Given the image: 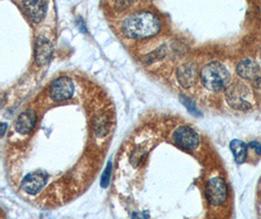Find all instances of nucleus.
Returning <instances> with one entry per match:
<instances>
[{"mask_svg":"<svg viewBox=\"0 0 261 219\" xmlns=\"http://www.w3.org/2000/svg\"><path fill=\"white\" fill-rule=\"evenodd\" d=\"M161 29L159 19L149 12L131 15L121 23L123 35L133 39H144L156 35Z\"/></svg>","mask_w":261,"mask_h":219,"instance_id":"1","label":"nucleus"},{"mask_svg":"<svg viewBox=\"0 0 261 219\" xmlns=\"http://www.w3.org/2000/svg\"><path fill=\"white\" fill-rule=\"evenodd\" d=\"M202 85L210 91L218 92L229 85L231 75L223 65L213 61L203 67L201 71Z\"/></svg>","mask_w":261,"mask_h":219,"instance_id":"2","label":"nucleus"},{"mask_svg":"<svg viewBox=\"0 0 261 219\" xmlns=\"http://www.w3.org/2000/svg\"><path fill=\"white\" fill-rule=\"evenodd\" d=\"M227 103L238 110H247L251 107V92L249 87L241 82L234 83L226 91Z\"/></svg>","mask_w":261,"mask_h":219,"instance_id":"3","label":"nucleus"},{"mask_svg":"<svg viewBox=\"0 0 261 219\" xmlns=\"http://www.w3.org/2000/svg\"><path fill=\"white\" fill-rule=\"evenodd\" d=\"M73 92V82L67 76H62L53 81L49 89V95L55 102H64L71 99Z\"/></svg>","mask_w":261,"mask_h":219,"instance_id":"4","label":"nucleus"},{"mask_svg":"<svg viewBox=\"0 0 261 219\" xmlns=\"http://www.w3.org/2000/svg\"><path fill=\"white\" fill-rule=\"evenodd\" d=\"M173 141L184 149L195 150L200 144L198 134L189 126H180L172 136Z\"/></svg>","mask_w":261,"mask_h":219,"instance_id":"5","label":"nucleus"},{"mask_svg":"<svg viewBox=\"0 0 261 219\" xmlns=\"http://www.w3.org/2000/svg\"><path fill=\"white\" fill-rule=\"evenodd\" d=\"M205 197L214 206H219L224 203L227 198L225 181L221 177H214L210 179L205 187Z\"/></svg>","mask_w":261,"mask_h":219,"instance_id":"6","label":"nucleus"},{"mask_svg":"<svg viewBox=\"0 0 261 219\" xmlns=\"http://www.w3.org/2000/svg\"><path fill=\"white\" fill-rule=\"evenodd\" d=\"M47 183V174L42 172L28 174L22 181V189L29 195H36Z\"/></svg>","mask_w":261,"mask_h":219,"instance_id":"7","label":"nucleus"},{"mask_svg":"<svg viewBox=\"0 0 261 219\" xmlns=\"http://www.w3.org/2000/svg\"><path fill=\"white\" fill-rule=\"evenodd\" d=\"M24 9L34 23H39L45 17L47 3L45 0H24Z\"/></svg>","mask_w":261,"mask_h":219,"instance_id":"8","label":"nucleus"},{"mask_svg":"<svg viewBox=\"0 0 261 219\" xmlns=\"http://www.w3.org/2000/svg\"><path fill=\"white\" fill-rule=\"evenodd\" d=\"M177 79L183 88L194 86L198 78V69L194 62H186L177 70Z\"/></svg>","mask_w":261,"mask_h":219,"instance_id":"9","label":"nucleus"},{"mask_svg":"<svg viewBox=\"0 0 261 219\" xmlns=\"http://www.w3.org/2000/svg\"><path fill=\"white\" fill-rule=\"evenodd\" d=\"M53 55V45L46 37H38L35 46V58L39 66L46 65Z\"/></svg>","mask_w":261,"mask_h":219,"instance_id":"10","label":"nucleus"},{"mask_svg":"<svg viewBox=\"0 0 261 219\" xmlns=\"http://www.w3.org/2000/svg\"><path fill=\"white\" fill-rule=\"evenodd\" d=\"M36 112L32 109L22 112L15 122V130L21 135L29 134L36 125Z\"/></svg>","mask_w":261,"mask_h":219,"instance_id":"11","label":"nucleus"},{"mask_svg":"<svg viewBox=\"0 0 261 219\" xmlns=\"http://www.w3.org/2000/svg\"><path fill=\"white\" fill-rule=\"evenodd\" d=\"M238 74L247 80H255L259 77L260 67L251 59H245L237 66Z\"/></svg>","mask_w":261,"mask_h":219,"instance_id":"12","label":"nucleus"},{"mask_svg":"<svg viewBox=\"0 0 261 219\" xmlns=\"http://www.w3.org/2000/svg\"><path fill=\"white\" fill-rule=\"evenodd\" d=\"M230 148L232 150L235 160L238 164H243L246 161L248 154V146L240 139H234L230 143Z\"/></svg>","mask_w":261,"mask_h":219,"instance_id":"13","label":"nucleus"},{"mask_svg":"<svg viewBox=\"0 0 261 219\" xmlns=\"http://www.w3.org/2000/svg\"><path fill=\"white\" fill-rule=\"evenodd\" d=\"M96 135L100 138L107 136L110 130V121L107 115H100L96 118L94 124Z\"/></svg>","mask_w":261,"mask_h":219,"instance_id":"14","label":"nucleus"},{"mask_svg":"<svg viewBox=\"0 0 261 219\" xmlns=\"http://www.w3.org/2000/svg\"><path fill=\"white\" fill-rule=\"evenodd\" d=\"M111 173H112V163H108L107 167L102 174L101 177V186L103 188H107L108 185L110 184V178H111Z\"/></svg>","mask_w":261,"mask_h":219,"instance_id":"15","label":"nucleus"},{"mask_svg":"<svg viewBox=\"0 0 261 219\" xmlns=\"http://www.w3.org/2000/svg\"><path fill=\"white\" fill-rule=\"evenodd\" d=\"M181 100H182L183 104L188 108V110L190 111L191 113H193V114H200L198 109H197V107L194 105L193 102L191 100L186 99V98H181Z\"/></svg>","mask_w":261,"mask_h":219,"instance_id":"16","label":"nucleus"},{"mask_svg":"<svg viewBox=\"0 0 261 219\" xmlns=\"http://www.w3.org/2000/svg\"><path fill=\"white\" fill-rule=\"evenodd\" d=\"M252 89H253V92L255 93L256 98L261 102V77H258L255 80H253Z\"/></svg>","mask_w":261,"mask_h":219,"instance_id":"17","label":"nucleus"},{"mask_svg":"<svg viewBox=\"0 0 261 219\" xmlns=\"http://www.w3.org/2000/svg\"><path fill=\"white\" fill-rule=\"evenodd\" d=\"M248 149L253 150L257 156H260L261 155V144L256 142V141H252V142L249 143Z\"/></svg>","mask_w":261,"mask_h":219,"instance_id":"18","label":"nucleus"},{"mask_svg":"<svg viewBox=\"0 0 261 219\" xmlns=\"http://www.w3.org/2000/svg\"><path fill=\"white\" fill-rule=\"evenodd\" d=\"M1 126H2V132H1V133H2V136H3L4 133H5V127H6V126H5V124H2Z\"/></svg>","mask_w":261,"mask_h":219,"instance_id":"19","label":"nucleus"}]
</instances>
